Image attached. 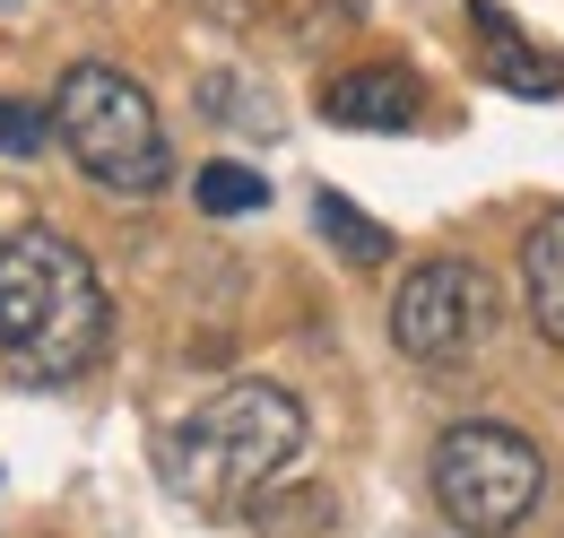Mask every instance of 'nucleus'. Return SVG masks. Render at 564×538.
<instances>
[{
    "mask_svg": "<svg viewBox=\"0 0 564 538\" xmlns=\"http://www.w3.org/2000/svg\"><path fill=\"white\" fill-rule=\"evenodd\" d=\"M44 139H53V114L0 96V157H44Z\"/></svg>",
    "mask_w": 564,
    "mask_h": 538,
    "instance_id": "11",
    "label": "nucleus"
},
{
    "mask_svg": "<svg viewBox=\"0 0 564 538\" xmlns=\"http://www.w3.org/2000/svg\"><path fill=\"white\" fill-rule=\"evenodd\" d=\"M295 461H304V408L279 383H226L156 443V470L192 513H261Z\"/></svg>",
    "mask_w": 564,
    "mask_h": 538,
    "instance_id": "1",
    "label": "nucleus"
},
{
    "mask_svg": "<svg viewBox=\"0 0 564 538\" xmlns=\"http://www.w3.org/2000/svg\"><path fill=\"white\" fill-rule=\"evenodd\" d=\"M521 304H530L539 338L564 347V208H547V217L521 235Z\"/></svg>",
    "mask_w": 564,
    "mask_h": 538,
    "instance_id": "8",
    "label": "nucleus"
},
{
    "mask_svg": "<svg viewBox=\"0 0 564 538\" xmlns=\"http://www.w3.org/2000/svg\"><path fill=\"white\" fill-rule=\"evenodd\" d=\"M192 201L209 208V217H252V208L270 201V183H261L252 165H226V157H217V165H200V183H192Z\"/></svg>",
    "mask_w": 564,
    "mask_h": 538,
    "instance_id": "10",
    "label": "nucleus"
},
{
    "mask_svg": "<svg viewBox=\"0 0 564 538\" xmlns=\"http://www.w3.org/2000/svg\"><path fill=\"white\" fill-rule=\"evenodd\" d=\"M53 139L78 157V174L113 201H156L174 183V148H165V122L148 105L140 78H122L113 62H78L62 87H53Z\"/></svg>",
    "mask_w": 564,
    "mask_h": 538,
    "instance_id": "3",
    "label": "nucleus"
},
{
    "mask_svg": "<svg viewBox=\"0 0 564 538\" xmlns=\"http://www.w3.org/2000/svg\"><path fill=\"white\" fill-rule=\"evenodd\" d=\"M469 26L487 44V78L512 87V96H564V53H547L539 35H521L495 0H469Z\"/></svg>",
    "mask_w": 564,
    "mask_h": 538,
    "instance_id": "7",
    "label": "nucleus"
},
{
    "mask_svg": "<svg viewBox=\"0 0 564 538\" xmlns=\"http://www.w3.org/2000/svg\"><path fill=\"white\" fill-rule=\"evenodd\" d=\"M495 331V278L478 261H417L391 295V347L417 365H460Z\"/></svg>",
    "mask_w": 564,
    "mask_h": 538,
    "instance_id": "5",
    "label": "nucleus"
},
{
    "mask_svg": "<svg viewBox=\"0 0 564 538\" xmlns=\"http://www.w3.org/2000/svg\"><path fill=\"white\" fill-rule=\"evenodd\" d=\"M539 486H547V461H539V443L512 434V426L469 417V426H452V434L434 443V504H443V521L460 538L521 530L530 504H539Z\"/></svg>",
    "mask_w": 564,
    "mask_h": 538,
    "instance_id": "4",
    "label": "nucleus"
},
{
    "mask_svg": "<svg viewBox=\"0 0 564 538\" xmlns=\"http://www.w3.org/2000/svg\"><path fill=\"white\" fill-rule=\"evenodd\" d=\"M417 78L391 62H365V69H339L330 87H322V122H339V131H409L417 122Z\"/></svg>",
    "mask_w": 564,
    "mask_h": 538,
    "instance_id": "6",
    "label": "nucleus"
},
{
    "mask_svg": "<svg viewBox=\"0 0 564 538\" xmlns=\"http://www.w3.org/2000/svg\"><path fill=\"white\" fill-rule=\"evenodd\" d=\"M313 226H322V235H330V244H339V252H348L356 269L391 261V235H382V226H373V217H356V208L339 201V192H322V201H313Z\"/></svg>",
    "mask_w": 564,
    "mask_h": 538,
    "instance_id": "9",
    "label": "nucleus"
},
{
    "mask_svg": "<svg viewBox=\"0 0 564 538\" xmlns=\"http://www.w3.org/2000/svg\"><path fill=\"white\" fill-rule=\"evenodd\" d=\"M113 338V295L96 261L53 226H18L0 244V356L26 383H70Z\"/></svg>",
    "mask_w": 564,
    "mask_h": 538,
    "instance_id": "2",
    "label": "nucleus"
}]
</instances>
